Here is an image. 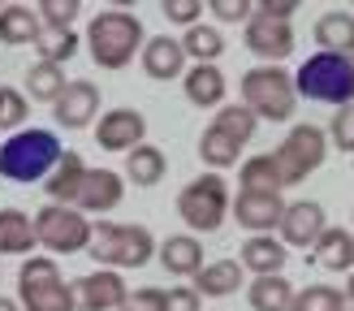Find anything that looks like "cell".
I'll return each mask as SVG.
<instances>
[{
	"instance_id": "46",
	"label": "cell",
	"mask_w": 354,
	"mask_h": 311,
	"mask_svg": "<svg viewBox=\"0 0 354 311\" xmlns=\"http://www.w3.org/2000/svg\"><path fill=\"white\" fill-rule=\"evenodd\" d=\"M346 57H350V65H354V30H350V44H346Z\"/></svg>"
},
{
	"instance_id": "44",
	"label": "cell",
	"mask_w": 354,
	"mask_h": 311,
	"mask_svg": "<svg viewBox=\"0 0 354 311\" xmlns=\"http://www.w3.org/2000/svg\"><path fill=\"white\" fill-rule=\"evenodd\" d=\"M0 311H22V303H17V299H5V294H0Z\"/></svg>"
},
{
	"instance_id": "42",
	"label": "cell",
	"mask_w": 354,
	"mask_h": 311,
	"mask_svg": "<svg viewBox=\"0 0 354 311\" xmlns=\"http://www.w3.org/2000/svg\"><path fill=\"white\" fill-rule=\"evenodd\" d=\"M203 299L194 294V285H173L165 290V311H199Z\"/></svg>"
},
{
	"instance_id": "47",
	"label": "cell",
	"mask_w": 354,
	"mask_h": 311,
	"mask_svg": "<svg viewBox=\"0 0 354 311\" xmlns=\"http://www.w3.org/2000/svg\"><path fill=\"white\" fill-rule=\"evenodd\" d=\"M342 311H354V303H350V299H346V303H342Z\"/></svg>"
},
{
	"instance_id": "19",
	"label": "cell",
	"mask_w": 354,
	"mask_h": 311,
	"mask_svg": "<svg viewBox=\"0 0 354 311\" xmlns=\"http://www.w3.org/2000/svg\"><path fill=\"white\" fill-rule=\"evenodd\" d=\"M242 272H251V276H277V272H286L290 264V251H286V242L272 238V234H251L242 242Z\"/></svg>"
},
{
	"instance_id": "20",
	"label": "cell",
	"mask_w": 354,
	"mask_h": 311,
	"mask_svg": "<svg viewBox=\"0 0 354 311\" xmlns=\"http://www.w3.org/2000/svg\"><path fill=\"white\" fill-rule=\"evenodd\" d=\"M182 86H186V100L194 109H225V69L221 65H190L182 74Z\"/></svg>"
},
{
	"instance_id": "22",
	"label": "cell",
	"mask_w": 354,
	"mask_h": 311,
	"mask_svg": "<svg viewBox=\"0 0 354 311\" xmlns=\"http://www.w3.org/2000/svg\"><path fill=\"white\" fill-rule=\"evenodd\" d=\"M82 173H86V160L78 151H61L57 169L44 178V190H48V203H61V207H74L78 199V186H82Z\"/></svg>"
},
{
	"instance_id": "17",
	"label": "cell",
	"mask_w": 354,
	"mask_h": 311,
	"mask_svg": "<svg viewBox=\"0 0 354 311\" xmlns=\"http://www.w3.org/2000/svg\"><path fill=\"white\" fill-rule=\"evenodd\" d=\"M229 212L242 229H255V234H268L281 225V212H286V199L281 195H251V190H238Z\"/></svg>"
},
{
	"instance_id": "14",
	"label": "cell",
	"mask_w": 354,
	"mask_h": 311,
	"mask_svg": "<svg viewBox=\"0 0 354 311\" xmlns=\"http://www.w3.org/2000/svg\"><path fill=\"white\" fill-rule=\"evenodd\" d=\"M126 276L113 272V268H95L74 281V303L78 311H117L121 303H126Z\"/></svg>"
},
{
	"instance_id": "4",
	"label": "cell",
	"mask_w": 354,
	"mask_h": 311,
	"mask_svg": "<svg viewBox=\"0 0 354 311\" xmlns=\"http://www.w3.org/2000/svg\"><path fill=\"white\" fill-rule=\"evenodd\" d=\"M294 91L298 100H320V104H354V65L342 52H315L298 65L294 74Z\"/></svg>"
},
{
	"instance_id": "21",
	"label": "cell",
	"mask_w": 354,
	"mask_h": 311,
	"mask_svg": "<svg viewBox=\"0 0 354 311\" xmlns=\"http://www.w3.org/2000/svg\"><path fill=\"white\" fill-rule=\"evenodd\" d=\"M242 264L238 259H212V264H203L199 272H194V294L199 299H229V294L242 290Z\"/></svg>"
},
{
	"instance_id": "10",
	"label": "cell",
	"mask_w": 354,
	"mask_h": 311,
	"mask_svg": "<svg viewBox=\"0 0 354 311\" xmlns=\"http://www.w3.org/2000/svg\"><path fill=\"white\" fill-rule=\"evenodd\" d=\"M328 229V216H324V203L315 199H298V203H286L281 212V225H277V238L286 242V251L298 247V251H311L320 234Z\"/></svg>"
},
{
	"instance_id": "25",
	"label": "cell",
	"mask_w": 354,
	"mask_h": 311,
	"mask_svg": "<svg viewBox=\"0 0 354 311\" xmlns=\"http://www.w3.org/2000/svg\"><path fill=\"white\" fill-rule=\"evenodd\" d=\"M39 13L26 9V5H0V44L5 48H22V44H35L39 39Z\"/></svg>"
},
{
	"instance_id": "48",
	"label": "cell",
	"mask_w": 354,
	"mask_h": 311,
	"mask_svg": "<svg viewBox=\"0 0 354 311\" xmlns=\"http://www.w3.org/2000/svg\"><path fill=\"white\" fill-rule=\"evenodd\" d=\"M350 164H354V160H350Z\"/></svg>"
},
{
	"instance_id": "8",
	"label": "cell",
	"mask_w": 354,
	"mask_h": 311,
	"mask_svg": "<svg viewBox=\"0 0 354 311\" xmlns=\"http://www.w3.org/2000/svg\"><path fill=\"white\" fill-rule=\"evenodd\" d=\"M272 160L281 169V186H303L328 160V134L320 126H290V134L277 143Z\"/></svg>"
},
{
	"instance_id": "36",
	"label": "cell",
	"mask_w": 354,
	"mask_h": 311,
	"mask_svg": "<svg viewBox=\"0 0 354 311\" xmlns=\"http://www.w3.org/2000/svg\"><path fill=\"white\" fill-rule=\"evenodd\" d=\"M26 117H30V100L26 91H17V86H5L0 82V130H26Z\"/></svg>"
},
{
	"instance_id": "43",
	"label": "cell",
	"mask_w": 354,
	"mask_h": 311,
	"mask_svg": "<svg viewBox=\"0 0 354 311\" xmlns=\"http://www.w3.org/2000/svg\"><path fill=\"white\" fill-rule=\"evenodd\" d=\"M255 13L259 17H272V22H290V17L298 13V5H294V0H259Z\"/></svg>"
},
{
	"instance_id": "23",
	"label": "cell",
	"mask_w": 354,
	"mask_h": 311,
	"mask_svg": "<svg viewBox=\"0 0 354 311\" xmlns=\"http://www.w3.org/2000/svg\"><path fill=\"white\" fill-rule=\"evenodd\" d=\"M311 259L324 272H354V234L328 225V229L320 234V242L311 247Z\"/></svg>"
},
{
	"instance_id": "32",
	"label": "cell",
	"mask_w": 354,
	"mask_h": 311,
	"mask_svg": "<svg viewBox=\"0 0 354 311\" xmlns=\"http://www.w3.org/2000/svg\"><path fill=\"white\" fill-rule=\"evenodd\" d=\"M350 30H354V13H346V9H328L320 22H315V44H320V52H342V57H346Z\"/></svg>"
},
{
	"instance_id": "37",
	"label": "cell",
	"mask_w": 354,
	"mask_h": 311,
	"mask_svg": "<svg viewBox=\"0 0 354 311\" xmlns=\"http://www.w3.org/2000/svg\"><path fill=\"white\" fill-rule=\"evenodd\" d=\"M328 143L337 147V151H350L354 156V104H346V109H337L333 113V121H328Z\"/></svg>"
},
{
	"instance_id": "18",
	"label": "cell",
	"mask_w": 354,
	"mask_h": 311,
	"mask_svg": "<svg viewBox=\"0 0 354 311\" xmlns=\"http://www.w3.org/2000/svg\"><path fill=\"white\" fill-rule=\"evenodd\" d=\"M156 259H160V268L169 276H190V281H194V272L207 264L203 242L194 234H169L165 242H156Z\"/></svg>"
},
{
	"instance_id": "40",
	"label": "cell",
	"mask_w": 354,
	"mask_h": 311,
	"mask_svg": "<svg viewBox=\"0 0 354 311\" xmlns=\"http://www.w3.org/2000/svg\"><path fill=\"white\" fill-rule=\"evenodd\" d=\"M160 13L169 17V22H177V26H194L203 17V0H165Z\"/></svg>"
},
{
	"instance_id": "35",
	"label": "cell",
	"mask_w": 354,
	"mask_h": 311,
	"mask_svg": "<svg viewBox=\"0 0 354 311\" xmlns=\"http://www.w3.org/2000/svg\"><path fill=\"white\" fill-rule=\"evenodd\" d=\"M346 294L337 285H307V290H294V303L290 311H342Z\"/></svg>"
},
{
	"instance_id": "7",
	"label": "cell",
	"mask_w": 354,
	"mask_h": 311,
	"mask_svg": "<svg viewBox=\"0 0 354 311\" xmlns=\"http://www.w3.org/2000/svg\"><path fill=\"white\" fill-rule=\"evenodd\" d=\"M229 203H234V195H229L225 173H203L177 195V216L186 220V229H194V238L216 234L229 216Z\"/></svg>"
},
{
	"instance_id": "2",
	"label": "cell",
	"mask_w": 354,
	"mask_h": 311,
	"mask_svg": "<svg viewBox=\"0 0 354 311\" xmlns=\"http://www.w3.org/2000/svg\"><path fill=\"white\" fill-rule=\"evenodd\" d=\"M61 160V138L57 130H44V126H26L9 134L0 143V178L9 182H44Z\"/></svg>"
},
{
	"instance_id": "24",
	"label": "cell",
	"mask_w": 354,
	"mask_h": 311,
	"mask_svg": "<svg viewBox=\"0 0 354 311\" xmlns=\"http://www.w3.org/2000/svg\"><path fill=\"white\" fill-rule=\"evenodd\" d=\"M39 238H35V216L17 212V207H0V255H35Z\"/></svg>"
},
{
	"instance_id": "31",
	"label": "cell",
	"mask_w": 354,
	"mask_h": 311,
	"mask_svg": "<svg viewBox=\"0 0 354 311\" xmlns=\"http://www.w3.org/2000/svg\"><path fill=\"white\" fill-rule=\"evenodd\" d=\"M65 74H61V65H48V61H35L26 69V100L35 104H57L61 91H65Z\"/></svg>"
},
{
	"instance_id": "11",
	"label": "cell",
	"mask_w": 354,
	"mask_h": 311,
	"mask_svg": "<svg viewBox=\"0 0 354 311\" xmlns=\"http://www.w3.org/2000/svg\"><path fill=\"white\" fill-rule=\"evenodd\" d=\"M95 143L100 151H134L147 143V117L138 109H109L95 121Z\"/></svg>"
},
{
	"instance_id": "13",
	"label": "cell",
	"mask_w": 354,
	"mask_h": 311,
	"mask_svg": "<svg viewBox=\"0 0 354 311\" xmlns=\"http://www.w3.org/2000/svg\"><path fill=\"white\" fill-rule=\"evenodd\" d=\"M242 39H246V48H251V57H259L263 65H281L294 52V26L251 13V22L242 26Z\"/></svg>"
},
{
	"instance_id": "16",
	"label": "cell",
	"mask_w": 354,
	"mask_h": 311,
	"mask_svg": "<svg viewBox=\"0 0 354 311\" xmlns=\"http://www.w3.org/2000/svg\"><path fill=\"white\" fill-rule=\"evenodd\" d=\"M138 61H143V74L156 78V82H173V78H182L190 69L186 52H182V39H173V35H151L143 44V52H138Z\"/></svg>"
},
{
	"instance_id": "41",
	"label": "cell",
	"mask_w": 354,
	"mask_h": 311,
	"mask_svg": "<svg viewBox=\"0 0 354 311\" xmlns=\"http://www.w3.org/2000/svg\"><path fill=\"white\" fill-rule=\"evenodd\" d=\"M207 9L216 22H251V13H255L251 0H212Z\"/></svg>"
},
{
	"instance_id": "1",
	"label": "cell",
	"mask_w": 354,
	"mask_h": 311,
	"mask_svg": "<svg viewBox=\"0 0 354 311\" xmlns=\"http://www.w3.org/2000/svg\"><path fill=\"white\" fill-rule=\"evenodd\" d=\"M82 44H86V52H91V61L100 69H113L117 74V69H126L138 52H143L147 30L130 9H104V13H95L91 22H86Z\"/></svg>"
},
{
	"instance_id": "5",
	"label": "cell",
	"mask_w": 354,
	"mask_h": 311,
	"mask_svg": "<svg viewBox=\"0 0 354 311\" xmlns=\"http://www.w3.org/2000/svg\"><path fill=\"white\" fill-rule=\"evenodd\" d=\"M17 299L22 311H78L74 285L61 276V264L52 255H30L17 268Z\"/></svg>"
},
{
	"instance_id": "28",
	"label": "cell",
	"mask_w": 354,
	"mask_h": 311,
	"mask_svg": "<svg viewBox=\"0 0 354 311\" xmlns=\"http://www.w3.org/2000/svg\"><path fill=\"white\" fill-rule=\"evenodd\" d=\"M246 303H251V311H290L294 285L286 281V272H277V276H251V285H246Z\"/></svg>"
},
{
	"instance_id": "33",
	"label": "cell",
	"mask_w": 354,
	"mask_h": 311,
	"mask_svg": "<svg viewBox=\"0 0 354 311\" xmlns=\"http://www.w3.org/2000/svg\"><path fill=\"white\" fill-rule=\"evenodd\" d=\"M212 126L225 130L229 138H238V143L246 147L255 138V126H259V117L246 109V104H225V109H216V117H212Z\"/></svg>"
},
{
	"instance_id": "39",
	"label": "cell",
	"mask_w": 354,
	"mask_h": 311,
	"mask_svg": "<svg viewBox=\"0 0 354 311\" xmlns=\"http://www.w3.org/2000/svg\"><path fill=\"white\" fill-rule=\"evenodd\" d=\"M117 311H165V290L160 285H143V290H130L126 303Z\"/></svg>"
},
{
	"instance_id": "9",
	"label": "cell",
	"mask_w": 354,
	"mask_h": 311,
	"mask_svg": "<svg viewBox=\"0 0 354 311\" xmlns=\"http://www.w3.org/2000/svg\"><path fill=\"white\" fill-rule=\"evenodd\" d=\"M35 238L48 255H78L91 247V220L78 207H61V203H44L35 212Z\"/></svg>"
},
{
	"instance_id": "38",
	"label": "cell",
	"mask_w": 354,
	"mask_h": 311,
	"mask_svg": "<svg viewBox=\"0 0 354 311\" xmlns=\"http://www.w3.org/2000/svg\"><path fill=\"white\" fill-rule=\"evenodd\" d=\"M78 0H39V22L44 26H65L74 30V17H78Z\"/></svg>"
},
{
	"instance_id": "12",
	"label": "cell",
	"mask_w": 354,
	"mask_h": 311,
	"mask_svg": "<svg viewBox=\"0 0 354 311\" xmlns=\"http://www.w3.org/2000/svg\"><path fill=\"white\" fill-rule=\"evenodd\" d=\"M121 199H126V178H121V173H113V169H86L74 207L82 216H100L104 220Z\"/></svg>"
},
{
	"instance_id": "6",
	"label": "cell",
	"mask_w": 354,
	"mask_h": 311,
	"mask_svg": "<svg viewBox=\"0 0 354 311\" xmlns=\"http://www.w3.org/2000/svg\"><path fill=\"white\" fill-rule=\"evenodd\" d=\"M259 121H290L298 109L294 74H286L281 65H255L242 74V100Z\"/></svg>"
},
{
	"instance_id": "26",
	"label": "cell",
	"mask_w": 354,
	"mask_h": 311,
	"mask_svg": "<svg viewBox=\"0 0 354 311\" xmlns=\"http://www.w3.org/2000/svg\"><path fill=\"white\" fill-rule=\"evenodd\" d=\"M182 52L194 65H216V57H225V30L212 22H194L182 35Z\"/></svg>"
},
{
	"instance_id": "3",
	"label": "cell",
	"mask_w": 354,
	"mask_h": 311,
	"mask_svg": "<svg viewBox=\"0 0 354 311\" xmlns=\"http://www.w3.org/2000/svg\"><path fill=\"white\" fill-rule=\"evenodd\" d=\"M86 255L100 268L126 272V268H143L156 259V234L147 225H117V220H95L91 225V247Z\"/></svg>"
},
{
	"instance_id": "30",
	"label": "cell",
	"mask_w": 354,
	"mask_h": 311,
	"mask_svg": "<svg viewBox=\"0 0 354 311\" xmlns=\"http://www.w3.org/2000/svg\"><path fill=\"white\" fill-rule=\"evenodd\" d=\"M238 190H251V195H281V169L272 160V151H263V156H251V160L242 164V186Z\"/></svg>"
},
{
	"instance_id": "45",
	"label": "cell",
	"mask_w": 354,
	"mask_h": 311,
	"mask_svg": "<svg viewBox=\"0 0 354 311\" xmlns=\"http://www.w3.org/2000/svg\"><path fill=\"white\" fill-rule=\"evenodd\" d=\"M342 294H346V299H350V303H354V272H350V276H346V290H342Z\"/></svg>"
},
{
	"instance_id": "34",
	"label": "cell",
	"mask_w": 354,
	"mask_h": 311,
	"mask_svg": "<svg viewBox=\"0 0 354 311\" xmlns=\"http://www.w3.org/2000/svg\"><path fill=\"white\" fill-rule=\"evenodd\" d=\"M35 48H39V57L48 65H65V61H74V52H78V35L65 30V26H44Z\"/></svg>"
},
{
	"instance_id": "29",
	"label": "cell",
	"mask_w": 354,
	"mask_h": 311,
	"mask_svg": "<svg viewBox=\"0 0 354 311\" xmlns=\"http://www.w3.org/2000/svg\"><path fill=\"white\" fill-rule=\"evenodd\" d=\"M238 156H242V143H238V138H229L225 130L207 126V130L199 134V160H203L212 173L234 169V164H238Z\"/></svg>"
},
{
	"instance_id": "15",
	"label": "cell",
	"mask_w": 354,
	"mask_h": 311,
	"mask_svg": "<svg viewBox=\"0 0 354 311\" xmlns=\"http://www.w3.org/2000/svg\"><path fill=\"white\" fill-rule=\"evenodd\" d=\"M95 113H100V86L91 78L69 82L61 91V100L52 104V117H57V126H65V130H86L95 121Z\"/></svg>"
},
{
	"instance_id": "27",
	"label": "cell",
	"mask_w": 354,
	"mask_h": 311,
	"mask_svg": "<svg viewBox=\"0 0 354 311\" xmlns=\"http://www.w3.org/2000/svg\"><path fill=\"white\" fill-rule=\"evenodd\" d=\"M165 173H169V160H165V151L160 147H134L126 156V182H134L138 190H151V186H160L165 182Z\"/></svg>"
}]
</instances>
